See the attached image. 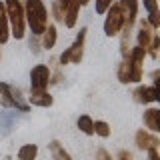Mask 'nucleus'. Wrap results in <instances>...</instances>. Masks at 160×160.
<instances>
[{"label": "nucleus", "mask_w": 160, "mask_h": 160, "mask_svg": "<svg viewBox=\"0 0 160 160\" xmlns=\"http://www.w3.org/2000/svg\"><path fill=\"white\" fill-rule=\"evenodd\" d=\"M148 24H150L152 28H158V26H160V14H158V12H150Z\"/></svg>", "instance_id": "26"}, {"label": "nucleus", "mask_w": 160, "mask_h": 160, "mask_svg": "<svg viewBox=\"0 0 160 160\" xmlns=\"http://www.w3.org/2000/svg\"><path fill=\"white\" fill-rule=\"evenodd\" d=\"M54 44H56V26L54 24H50L46 26V30L42 32V48H54Z\"/></svg>", "instance_id": "18"}, {"label": "nucleus", "mask_w": 160, "mask_h": 160, "mask_svg": "<svg viewBox=\"0 0 160 160\" xmlns=\"http://www.w3.org/2000/svg\"><path fill=\"white\" fill-rule=\"evenodd\" d=\"M80 6H82L80 0H70V2L66 4V8H64V18H62V22L66 24V28H74V26H76Z\"/></svg>", "instance_id": "10"}, {"label": "nucleus", "mask_w": 160, "mask_h": 160, "mask_svg": "<svg viewBox=\"0 0 160 160\" xmlns=\"http://www.w3.org/2000/svg\"><path fill=\"white\" fill-rule=\"evenodd\" d=\"M50 84V68L46 64H36L30 70V88L32 90H46Z\"/></svg>", "instance_id": "4"}, {"label": "nucleus", "mask_w": 160, "mask_h": 160, "mask_svg": "<svg viewBox=\"0 0 160 160\" xmlns=\"http://www.w3.org/2000/svg\"><path fill=\"white\" fill-rule=\"evenodd\" d=\"M144 56H146V50L144 48H140V46H136V48H132L128 52V60L132 64H138V66H142V60H144Z\"/></svg>", "instance_id": "21"}, {"label": "nucleus", "mask_w": 160, "mask_h": 160, "mask_svg": "<svg viewBox=\"0 0 160 160\" xmlns=\"http://www.w3.org/2000/svg\"><path fill=\"white\" fill-rule=\"evenodd\" d=\"M52 12H54V18H56L58 22H62V18H64V8L58 4V0L52 4Z\"/></svg>", "instance_id": "24"}, {"label": "nucleus", "mask_w": 160, "mask_h": 160, "mask_svg": "<svg viewBox=\"0 0 160 160\" xmlns=\"http://www.w3.org/2000/svg\"><path fill=\"white\" fill-rule=\"evenodd\" d=\"M144 124L150 132H158L160 130V110L158 108H150L144 112Z\"/></svg>", "instance_id": "13"}, {"label": "nucleus", "mask_w": 160, "mask_h": 160, "mask_svg": "<svg viewBox=\"0 0 160 160\" xmlns=\"http://www.w3.org/2000/svg\"><path fill=\"white\" fill-rule=\"evenodd\" d=\"M118 80L122 84H130V82H140L142 80V66L132 64L130 60H124L118 68Z\"/></svg>", "instance_id": "5"}, {"label": "nucleus", "mask_w": 160, "mask_h": 160, "mask_svg": "<svg viewBox=\"0 0 160 160\" xmlns=\"http://www.w3.org/2000/svg\"><path fill=\"white\" fill-rule=\"evenodd\" d=\"M30 48H32V52H34V54L38 52V42H36V40H32V38H30Z\"/></svg>", "instance_id": "29"}, {"label": "nucleus", "mask_w": 160, "mask_h": 160, "mask_svg": "<svg viewBox=\"0 0 160 160\" xmlns=\"http://www.w3.org/2000/svg\"><path fill=\"white\" fill-rule=\"evenodd\" d=\"M148 160H158V150L156 148H148Z\"/></svg>", "instance_id": "28"}, {"label": "nucleus", "mask_w": 160, "mask_h": 160, "mask_svg": "<svg viewBox=\"0 0 160 160\" xmlns=\"http://www.w3.org/2000/svg\"><path fill=\"white\" fill-rule=\"evenodd\" d=\"M38 156V146L36 144H24L18 150V160H36Z\"/></svg>", "instance_id": "19"}, {"label": "nucleus", "mask_w": 160, "mask_h": 160, "mask_svg": "<svg viewBox=\"0 0 160 160\" xmlns=\"http://www.w3.org/2000/svg\"><path fill=\"white\" fill-rule=\"evenodd\" d=\"M0 106L4 108H16V102L12 98V86L6 82H0Z\"/></svg>", "instance_id": "14"}, {"label": "nucleus", "mask_w": 160, "mask_h": 160, "mask_svg": "<svg viewBox=\"0 0 160 160\" xmlns=\"http://www.w3.org/2000/svg\"><path fill=\"white\" fill-rule=\"evenodd\" d=\"M120 160H130V152L122 150V152H120Z\"/></svg>", "instance_id": "30"}, {"label": "nucleus", "mask_w": 160, "mask_h": 160, "mask_svg": "<svg viewBox=\"0 0 160 160\" xmlns=\"http://www.w3.org/2000/svg\"><path fill=\"white\" fill-rule=\"evenodd\" d=\"M6 6V16L10 24V34L16 40L24 38L26 34V20H24V6L20 0H4Z\"/></svg>", "instance_id": "2"}, {"label": "nucleus", "mask_w": 160, "mask_h": 160, "mask_svg": "<svg viewBox=\"0 0 160 160\" xmlns=\"http://www.w3.org/2000/svg\"><path fill=\"white\" fill-rule=\"evenodd\" d=\"M160 98L158 92V80L154 82V86H138L134 90V100L140 104H150V102H156Z\"/></svg>", "instance_id": "7"}, {"label": "nucleus", "mask_w": 160, "mask_h": 160, "mask_svg": "<svg viewBox=\"0 0 160 160\" xmlns=\"http://www.w3.org/2000/svg\"><path fill=\"white\" fill-rule=\"evenodd\" d=\"M96 160H112V156H110L104 148H98L96 150Z\"/></svg>", "instance_id": "27"}, {"label": "nucleus", "mask_w": 160, "mask_h": 160, "mask_svg": "<svg viewBox=\"0 0 160 160\" xmlns=\"http://www.w3.org/2000/svg\"><path fill=\"white\" fill-rule=\"evenodd\" d=\"M142 2H144V8L148 10V14L158 12V0H142Z\"/></svg>", "instance_id": "25"}, {"label": "nucleus", "mask_w": 160, "mask_h": 160, "mask_svg": "<svg viewBox=\"0 0 160 160\" xmlns=\"http://www.w3.org/2000/svg\"><path fill=\"white\" fill-rule=\"evenodd\" d=\"M86 32H88V30H86V28H82V30L78 32L76 40H74V44L66 48V50H68V60H70L72 64H78L80 60H82V52H84V38H86Z\"/></svg>", "instance_id": "9"}, {"label": "nucleus", "mask_w": 160, "mask_h": 160, "mask_svg": "<svg viewBox=\"0 0 160 160\" xmlns=\"http://www.w3.org/2000/svg\"><path fill=\"white\" fill-rule=\"evenodd\" d=\"M110 124L108 122H104V120H96L94 122V134H98V136H102V138H108L110 136Z\"/></svg>", "instance_id": "22"}, {"label": "nucleus", "mask_w": 160, "mask_h": 160, "mask_svg": "<svg viewBox=\"0 0 160 160\" xmlns=\"http://www.w3.org/2000/svg\"><path fill=\"white\" fill-rule=\"evenodd\" d=\"M108 12V16L106 20H104V34L106 36H118L120 34V30H122L124 26V14H122V10H120L118 4H110V8L106 10Z\"/></svg>", "instance_id": "3"}, {"label": "nucleus", "mask_w": 160, "mask_h": 160, "mask_svg": "<svg viewBox=\"0 0 160 160\" xmlns=\"http://www.w3.org/2000/svg\"><path fill=\"white\" fill-rule=\"evenodd\" d=\"M78 128H80V132H84V134H94V120L88 116V114H82V116L78 118Z\"/></svg>", "instance_id": "20"}, {"label": "nucleus", "mask_w": 160, "mask_h": 160, "mask_svg": "<svg viewBox=\"0 0 160 160\" xmlns=\"http://www.w3.org/2000/svg\"><path fill=\"white\" fill-rule=\"evenodd\" d=\"M112 0H96V14H106Z\"/></svg>", "instance_id": "23"}, {"label": "nucleus", "mask_w": 160, "mask_h": 160, "mask_svg": "<svg viewBox=\"0 0 160 160\" xmlns=\"http://www.w3.org/2000/svg\"><path fill=\"white\" fill-rule=\"evenodd\" d=\"M118 6L124 14V26L122 28L132 30L134 22H136V14H138V0H120Z\"/></svg>", "instance_id": "6"}, {"label": "nucleus", "mask_w": 160, "mask_h": 160, "mask_svg": "<svg viewBox=\"0 0 160 160\" xmlns=\"http://www.w3.org/2000/svg\"><path fill=\"white\" fill-rule=\"evenodd\" d=\"M20 118H22V112H0V138H6Z\"/></svg>", "instance_id": "8"}, {"label": "nucleus", "mask_w": 160, "mask_h": 160, "mask_svg": "<svg viewBox=\"0 0 160 160\" xmlns=\"http://www.w3.org/2000/svg\"><path fill=\"white\" fill-rule=\"evenodd\" d=\"M48 148H50V154H52L54 160H72V158H70V154L64 150V146L58 142V140H52V142L48 144Z\"/></svg>", "instance_id": "17"}, {"label": "nucleus", "mask_w": 160, "mask_h": 160, "mask_svg": "<svg viewBox=\"0 0 160 160\" xmlns=\"http://www.w3.org/2000/svg\"><path fill=\"white\" fill-rule=\"evenodd\" d=\"M90 2V0H80V4H82V6H84V4H88Z\"/></svg>", "instance_id": "32"}, {"label": "nucleus", "mask_w": 160, "mask_h": 160, "mask_svg": "<svg viewBox=\"0 0 160 160\" xmlns=\"http://www.w3.org/2000/svg\"><path fill=\"white\" fill-rule=\"evenodd\" d=\"M136 146L140 150H148V148H156L158 146V138L152 136L148 130H138L136 132Z\"/></svg>", "instance_id": "11"}, {"label": "nucleus", "mask_w": 160, "mask_h": 160, "mask_svg": "<svg viewBox=\"0 0 160 160\" xmlns=\"http://www.w3.org/2000/svg\"><path fill=\"white\" fill-rule=\"evenodd\" d=\"M24 20H26V24L30 26L34 36H42V32L48 26V10L42 0H26Z\"/></svg>", "instance_id": "1"}, {"label": "nucleus", "mask_w": 160, "mask_h": 160, "mask_svg": "<svg viewBox=\"0 0 160 160\" xmlns=\"http://www.w3.org/2000/svg\"><path fill=\"white\" fill-rule=\"evenodd\" d=\"M152 36H154V32L148 28V22H146V20H142V22H140V32H138V46L146 50L150 46V40H152Z\"/></svg>", "instance_id": "16"}, {"label": "nucleus", "mask_w": 160, "mask_h": 160, "mask_svg": "<svg viewBox=\"0 0 160 160\" xmlns=\"http://www.w3.org/2000/svg\"><path fill=\"white\" fill-rule=\"evenodd\" d=\"M8 38H10V24L6 16V6H4V2H0V44L8 42Z\"/></svg>", "instance_id": "15"}, {"label": "nucleus", "mask_w": 160, "mask_h": 160, "mask_svg": "<svg viewBox=\"0 0 160 160\" xmlns=\"http://www.w3.org/2000/svg\"><path fill=\"white\" fill-rule=\"evenodd\" d=\"M52 102L54 100L46 90H32V94H30V104H32V106L48 108V106H52Z\"/></svg>", "instance_id": "12"}, {"label": "nucleus", "mask_w": 160, "mask_h": 160, "mask_svg": "<svg viewBox=\"0 0 160 160\" xmlns=\"http://www.w3.org/2000/svg\"><path fill=\"white\" fill-rule=\"evenodd\" d=\"M70 2V0H58V4H60V6H62V8H66V4Z\"/></svg>", "instance_id": "31"}]
</instances>
